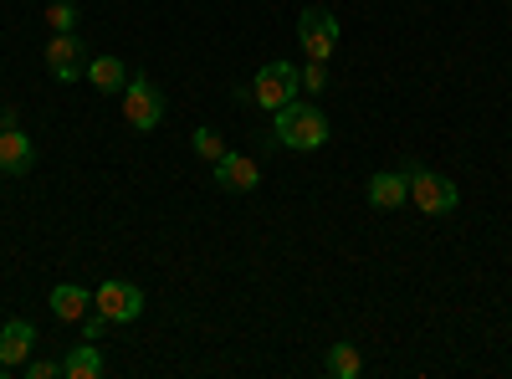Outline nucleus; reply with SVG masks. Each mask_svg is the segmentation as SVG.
I'll return each mask as SVG.
<instances>
[{"label": "nucleus", "mask_w": 512, "mask_h": 379, "mask_svg": "<svg viewBox=\"0 0 512 379\" xmlns=\"http://www.w3.org/2000/svg\"><path fill=\"white\" fill-rule=\"evenodd\" d=\"M88 313H93V292H88V287H77V282H57V287H52V318L82 323Z\"/></svg>", "instance_id": "12"}, {"label": "nucleus", "mask_w": 512, "mask_h": 379, "mask_svg": "<svg viewBox=\"0 0 512 379\" xmlns=\"http://www.w3.org/2000/svg\"><path fill=\"white\" fill-rule=\"evenodd\" d=\"M88 41H82L77 31H52L47 41V72L57 82H77V77H88Z\"/></svg>", "instance_id": "6"}, {"label": "nucleus", "mask_w": 512, "mask_h": 379, "mask_svg": "<svg viewBox=\"0 0 512 379\" xmlns=\"http://www.w3.org/2000/svg\"><path fill=\"white\" fill-rule=\"evenodd\" d=\"M47 26L52 31H77V6H72V0H52V6H47Z\"/></svg>", "instance_id": "17"}, {"label": "nucleus", "mask_w": 512, "mask_h": 379, "mask_svg": "<svg viewBox=\"0 0 512 379\" xmlns=\"http://www.w3.org/2000/svg\"><path fill=\"white\" fill-rule=\"evenodd\" d=\"M88 82H93L98 93H123V88H128L123 57H88Z\"/></svg>", "instance_id": "14"}, {"label": "nucleus", "mask_w": 512, "mask_h": 379, "mask_svg": "<svg viewBox=\"0 0 512 379\" xmlns=\"http://www.w3.org/2000/svg\"><path fill=\"white\" fill-rule=\"evenodd\" d=\"M405 175H410V200L420 205V216H456V210H461V190L446 175L420 170V164H410Z\"/></svg>", "instance_id": "3"}, {"label": "nucleus", "mask_w": 512, "mask_h": 379, "mask_svg": "<svg viewBox=\"0 0 512 379\" xmlns=\"http://www.w3.org/2000/svg\"><path fill=\"white\" fill-rule=\"evenodd\" d=\"M323 369H328L333 379H359V374H364V359H359L354 344H333L328 359H323Z\"/></svg>", "instance_id": "15"}, {"label": "nucleus", "mask_w": 512, "mask_h": 379, "mask_svg": "<svg viewBox=\"0 0 512 379\" xmlns=\"http://www.w3.org/2000/svg\"><path fill=\"white\" fill-rule=\"evenodd\" d=\"M98 374H103V354H98L93 339H82V344L67 349V359H62V379H98Z\"/></svg>", "instance_id": "13"}, {"label": "nucleus", "mask_w": 512, "mask_h": 379, "mask_svg": "<svg viewBox=\"0 0 512 379\" xmlns=\"http://www.w3.org/2000/svg\"><path fill=\"white\" fill-rule=\"evenodd\" d=\"M21 374L26 379H62V359H26Z\"/></svg>", "instance_id": "18"}, {"label": "nucleus", "mask_w": 512, "mask_h": 379, "mask_svg": "<svg viewBox=\"0 0 512 379\" xmlns=\"http://www.w3.org/2000/svg\"><path fill=\"white\" fill-rule=\"evenodd\" d=\"M364 195H369L374 210H400V205L410 200V175H405V170H379Z\"/></svg>", "instance_id": "10"}, {"label": "nucleus", "mask_w": 512, "mask_h": 379, "mask_svg": "<svg viewBox=\"0 0 512 379\" xmlns=\"http://www.w3.org/2000/svg\"><path fill=\"white\" fill-rule=\"evenodd\" d=\"M297 77H303V93H323L328 88V62H308Z\"/></svg>", "instance_id": "19"}, {"label": "nucleus", "mask_w": 512, "mask_h": 379, "mask_svg": "<svg viewBox=\"0 0 512 379\" xmlns=\"http://www.w3.org/2000/svg\"><path fill=\"white\" fill-rule=\"evenodd\" d=\"M297 41H303L308 62H328L338 52V16L323 11V6H308L303 16H297Z\"/></svg>", "instance_id": "5"}, {"label": "nucleus", "mask_w": 512, "mask_h": 379, "mask_svg": "<svg viewBox=\"0 0 512 379\" xmlns=\"http://www.w3.org/2000/svg\"><path fill=\"white\" fill-rule=\"evenodd\" d=\"M0 129H16V123H11V113H6V108H0Z\"/></svg>", "instance_id": "21"}, {"label": "nucleus", "mask_w": 512, "mask_h": 379, "mask_svg": "<svg viewBox=\"0 0 512 379\" xmlns=\"http://www.w3.org/2000/svg\"><path fill=\"white\" fill-rule=\"evenodd\" d=\"M31 349H36V323L31 318H11L6 328H0V364L21 369L31 359Z\"/></svg>", "instance_id": "9"}, {"label": "nucleus", "mask_w": 512, "mask_h": 379, "mask_svg": "<svg viewBox=\"0 0 512 379\" xmlns=\"http://www.w3.org/2000/svg\"><path fill=\"white\" fill-rule=\"evenodd\" d=\"M108 328H118V323H113L108 313H98V308H93L88 318H82V339H93V344H98V339H103Z\"/></svg>", "instance_id": "20"}, {"label": "nucleus", "mask_w": 512, "mask_h": 379, "mask_svg": "<svg viewBox=\"0 0 512 379\" xmlns=\"http://www.w3.org/2000/svg\"><path fill=\"white\" fill-rule=\"evenodd\" d=\"M216 185H221V190H231V195H251L256 185H262V164H256L251 154L226 149V154L216 159Z\"/></svg>", "instance_id": "8"}, {"label": "nucleus", "mask_w": 512, "mask_h": 379, "mask_svg": "<svg viewBox=\"0 0 512 379\" xmlns=\"http://www.w3.org/2000/svg\"><path fill=\"white\" fill-rule=\"evenodd\" d=\"M93 308L108 313V318L123 328V323L144 318V287H139V282H123V277H108V282L93 292Z\"/></svg>", "instance_id": "7"}, {"label": "nucleus", "mask_w": 512, "mask_h": 379, "mask_svg": "<svg viewBox=\"0 0 512 379\" xmlns=\"http://www.w3.org/2000/svg\"><path fill=\"white\" fill-rule=\"evenodd\" d=\"M297 93H303V77H297V62H287V57H272L262 72H256V82H251V103L267 108V113H277Z\"/></svg>", "instance_id": "2"}, {"label": "nucleus", "mask_w": 512, "mask_h": 379, "mask_svg": "<svg viewBox=\"0 0 512 379\" xmlns=\"http://www.w3.org/2000/svg\"><path fill=\"white\" fill-rule=\"evenodd\" d=\"M118 98H123V118L134 123L139 134H154L159 123H164V98H159V88H154V82H149L144 72L128 77V88H123Z\"/></svg>", "instance_id": "4"}, {"label": "nucleus", "mask_w": 512, "mask_h": 379, "mask_svg": "<svg viewBox=\"0 0 512 379\" xmlns=\"http://www.w3.org/2000/svg\"><path fill=\"white\" fill-rule=\"evenodd\" d=\"M31 159H36V144H31L21 129H0V175L21 180V175L31 170Z\"/></svg>", "instance_id": "11"}, {"label": "nucleus", "mask_w": 512, "mask_h": 379, "mask_svg": "<svg viewBox=\"0 0 512 379\" xmlns=\"http://www.w3.org/2000/svg\"><path fill=\"white\" fill-rule=\"evenodd\" d=\"M190 144H195V154H200L205 164H216V159L226 154V139H221L216 129H195V134H190Z\"/></svg>", "instance_id": "16"}, {"label": "nucleus", "mask_w": 512, "mask_h": 379, "mask_svg": "<svg viewBox=\"0 0 512 379\" xmlns=\"http://www.w3.org/2000/svg\"><path fill=\"white\" fill-rule=\"evenodd\" d=\"M272 139H277L282 149L313 154V149H323V144L333 139V123H328V113H323L313 98H292V103H282V108L272 113Z\"/></svg>", "instance_id": "1"}]
</instances>
